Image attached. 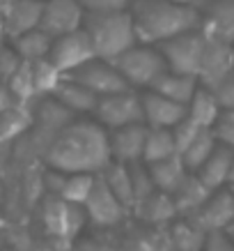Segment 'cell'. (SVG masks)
<instances>
[{
    "instance_id": "6da1fadb",
    "label": "cell",
    "mask_w": 234,
    "mask_h": 251,
    "mask_svg": "<svg viewBox=\"0 0 234 251\" xmlns=\"http://www.w3.org/2000/svg\"><path fill=\"white\" fill-rule=\"evenodd\" d=\"M46 164L62 173H101L110 164L108 131L87 115L74 118L51 141L44 154Z\"/></svg>"
},
{
    "instance_id": "7a4b0ae2",
    "label": "cell",
    "mask_w": 234,
    "mask_h": 251,
    "mask_svg": "<svg viewBox=\"0 0 234 251\" xmlns=\"http://www.w3.org/2000/svg\"><path fill=\"white\" fill-rule=\"evenodd\" d=\"M128 14L133 21L138 42L159 44L166 39L200 28V9L170 0H128Z\"/></svg>"
},
{
    "instance_id": "3957f363",
    "label": "cell",
    "mask_w": 234,
    "mask_h": 251,
    "mask_svg": "<svg viewBox=\"0 0 234 251\" xmlns=\"http://www.w3.org/2000/svg\"><path fill=\"white\" fill-rule=\"evenodd\" d=\"M85 35L90 37L97 58L115 60L128 46L138 42L133 21L128 9H106V12H85L83 25Z\"/></svg>"
},
{
    "instance_id": "277c9868",
    "label": "cell",
    "mask_w": 234,
    "mask_h": 251,
    "mask_svg": "<svg viewBox=\"0 0 234 251\" xmlns=\"http://www.w3.org/2000/svg\"><path fill=\"white\" fill-rule=\"evenodd\" d=\"M113 62L128 83V88H138V90H147L154 83V78L168 69L159 49L154 44H143V42L128 46Z\"/></svg>"
},
{
    "instance_id": "5b68a950",
    "label": "cell",
    "mask_w": 234,
    "mask_h": 251,
    "mask_svg": "<svg viewBox=\"0 0 234 251\" xmlns=\"http://www.w3.org/2000/svg\"><path fill=\"white\" fill-rule=\"evenodd\" d=\"M204 42H207L204 32L200 28H195V30L174 35V37L159 42L154 46L161 51L163 60H166V67L170 72L189 74V76L197 78V67H200V58H202L204 51Z\"/></svg>"
},
{
    "instance_id": "8992f818",
    "label": "cell",
    "mask_w": 234,
    "mask_h": 251,
    "mask_svg": "<svg viewBox=\"0 0 234 251\" xmlns=\"http://www.w3.org/2000/svg\"><path fill=\"white\" fill-rule=\"evenodd\" d=\"M92 115L106 131L145 122L140 92H136L133 88H127V90L113 92V95H104L97 99V108Z\"/></svg>"
},
{
    "instance_id": "52a82bcc",
    "label": "cell",
    "mask_w": 234,
    "mask_h": 251,
    "mask_svg": "<svg viewBox=\"0 0 234 251\" xmlns=\"http://www.w3.org/2000/svg\"><path fill=\"white\" fill-rule=\"evenodd\" d=\"M67 76L78 81L81 85H85V88L90 92H94L97 97L113 95V92H120V90H127L128 88L124 76L120 74V69L115 67V62L104 60V58H92V60L83 62L81 67H76L74 72H69Z\"/></svg>"
},
{
    "instance_id": "ba28073f",
    "label": "cell",
    "mask_w": 234,
    "mask_h": 251,
    "mask_svg": "<svg viewBox=\"0 0 234 251\" xmlns=\"http://www.w3.org/2000/svg\"><path fill=\"white\" fill-rule=\"evenodd\" d=\"M83 212L90 224L99 226V228H110V226H117L124 219V214L128 210L117 201V196L108 189V184L97 173L94 184H92L90 194H87V198L83 203Z\"/></svg>"
},
{
    "instance_id": "9c48e42d",
    "label": "cell",
    "mask_w": 234,
    "mask_h": 251,
    "mask_svg": "<svg viewBox=\"0 0 234 251\" xmlns=\"http://www.w3.org/2000/svg\"><path fill=\"white\" fill-rule=\"evenodd\" d=\"M232 69H234V44L207 37L202 58H200V67H197V83L202 88L213 90Z\"/></svg>"
},
{
    "instance_id": "30bf717a",
    "label": "cell",
    "mask_w": 234,
    "mask_h": 251,
    "mask_svg": "<svg viewBox=\"0 0 234 251\" xmlns=\"http://www.w3.org/2000/svg\"><path fill=\"white\" fill-rule=\"evenodd\" d=\"M92 58H97V55H94L90 37L85 35L83 28L60 35V37H53V44H51V51H48V60L53 62L64 76L69 72H74L76 67H81L83 62L92 60Z\"/></svg>"
},
{
    "instance_id": "8fae6325",
    "label": "cell",
    "mask_w": 234,
    "mask_h": 251,
    "mask_svg": "<svg viewBox=\"0 0 234 251\" xmlns=\"http://www.w3.org/2000/svg\"><path fill=\"white\" fill-rule=\"evenodd\" d=\"M189 219L200 226L204 233H213V230H225L234 221V189H220L212 191L209 198L197 207Z\"/></svg>"
},
{
    "instance_id": "7c38bea8",
    "label": "cell",
    "mask_w": 234,
    "mask_h": 251,
    "mask_svg": "<svg viewBox=\"0 0 234 251\" xmlns=\"http://www.w3.org/2000/svg\"><path fill=\"white\" fill-rule=\"evenodd\" d=\"M83 16L85 7L81 5V0H44L39 28L51 37H60L78 30L83 25Z\"/></svg>"
},
{
    "instance_id": "4fadbf2b",
    "label": "cell",
    "mask_w": 234,
    "mask_h": 251,
    "mask_svg": "<svg viewBox=\"0 0 234 251\" xmlns=\"http://www.w3.org/2000/svg\"><path fill=\"white\" fill-rule=\"evenodd\" d=\"M87 219L83 212V205H74L62 201L60 196L48 198V203L44 207V224L48 233L62 240H69L78 233V228L83 226V221Z\"/></svg>"
},
{
    "instance_id": "5bb4252c",
    "label": "cell",
    "mask_w": 234,
    "mask_h": 251,
    "mask_svg": "<svg viewBox=\"0 0 234 251\" xmlns=\"http://www.w3.org/2000/svg\"><path fill=\"white\" fill-rule=\"evenodd\" d=\"M147 129H149V127H147L145 122H136V125H127V127L108 131L110 159L120 161V164L143 161V148H145Z\"/></svg>"
},
{
    "instance_id": "9a60e30c",
    "label": "cell",
    "mask_w": 234,
    "mask_h": 251,
    "mask_svg": "<svg viewBox=\"0 0 234 251\" xmlns=\"http://www.w3.org/2000/svg\"><path fill=\"white\" fill-rule=\"evenodd\" d=\"M140 101H143V120L151 129H172L177 122L186 118L184 104H177L154 90H145L140 95Z\"/></svg>"
},
{
    "instance_id": "2e32d148",
    "label": "cell",
    "mask_w": 234,
    "mask_h": 251,
    "mask_svg": "<svg viewBox=\"0 0 234 251\" xmlns=\"http://www.w3.org/2000/svg\"><path fill=\"white\" fill-rule=\"evenodd\" d=\"M200 30L207 37L234 44V0H212L200 12Z\"/></svg>"
},
{
    "instance_id": "e0dca14e",
    "label": "cell",
    "mask_w": 234,
    "mask_h": 251,
    "mask_svg": "<svg viewBox=\"0 0 234 251\" xmlns=\"http://www.w3.org/2000/svg\"><path fill=\"white\" fill-rule=\"evenodd\" d=\"M42 7H44V0H9L7 5L2 7L5 35L12 39L25 30L39 28Z\"/></svg>"
},
{
    "instance_id": "ac0fdd59",
    "label": "cell",
    "mask_w": 234,
    "mask_h": 251,
    "mask_svg": "<svg viewBox=\"0 0 234 251\" xmlns=\"http://www.w3.org/2000/svg\"><path fill=\"white\" fill-rule=\"evenodd\" d=\"M53 97L58 99L67 111H71L76 118L94 113L97 99H99L94 92H90L85 85H81L78 81H74V78H69V76H64L60 81V85H58L53 92Z\"/></svg>"
},
{
    "instance_id": "d6986e66",
    "label": "cell",
    "mask_w": 234,
    "mask_h": 251,
    "mask_svg": "<svg viewBox=\"0 0 234 251\" xmlns=\"http://www.w3.org/2000/svg\"><path fill=\"white\" fill-rule=\"evenodd\" d=\"M197 78L195 76H189V74H177V72H161L159 76L154 78V83L147 88V90H154L163 95V97L172 99L177 104H184V106H189V101L193 99L197 90Z\"/></svg>"
},
{
    "instance_id": "ffe728a7",
    "label": "cell",
    "mask_w": 234,
    "mask_h": 251,
    "mask_svg": "<svg viewBox=\"0 0 234 251\" xmlns=\"http://www.w3.org/2000/svg\"><path fill=\"white\" fill-rule=\"evenodd\" d=\"M232 154H234V148L218 143L213 148V152L207 157V161L195 171V175L202 180V184L209 191H216L227 184V173H230Z\"/></svg>"
},
{
    "instance_id": "44dd1931",
    "label": "cell",
    "mask_w": 234,
    "mask_h": 251,
    "mask_svg": "<svg viewBox=\"0 0 234 251\" xmlns=\"http://www.w3.org/2000/svg\"><path fill=\"white\" fill-rule=\"evenodd\" d=\"M133 212H136L138 219L149 224V226H166L177 217V207H174V201L170 194L156 189L145 201H140L133 207Z\"/></svg>"
},
{
    "instance_id": "7402d4cb",
    "label": "cell",
    "mask_w": 234,
    "mask_h": 251,
    "mask_svg": "<svg viewBox=\"0 0 234 251\" xmlns=\"http://www.w3.org/2000/svg\"><path fill=\"white\" fill-rule=\"evenodd\" d=\"M212 191L202 184V180L197 177L195 173H186V177L181 180V184L170 194L174 201V207H177V214L181 217H189L202 205L204 201L209 198Z\"/></svg>"
},
{
    "instance_id": "603a6c76",
    "label": "cell",
    "mask_w": 234,
    "mask_h": 251,
    "mask_svg": "<svg viewBox=\"0 0 234 251\" xmlns=\"http://www.w3.org/2000/svg\"><path fill=\"white\" fill-rule=\"evenodd\" d=\"M147 171L151 175L154 187L159 191H166V194H172L181 184V180L186 177V173H189L179 154L166 157V159H161V161H151V164H147Z\"/></svg>"
},
{
    "instance_id": "cb8c5ba5",
    "label": "cell",
    "mask_w": 234,
    "mask_h": 251,
    "mask_svg": "<svg viewBox=\"0 0 234 251\" xmlns=\"http://www.w3.org/2000/svg\"><path fill=\"white\" fill-rule=\"evenodd\" d=\"M14 42V51L19 53V58L25 62H35L42 60V58H48V51H51V44H53V37L44 32L42 28H32V30H25L21 35L12 37Z\"/></svg>"
},
{
    "instance_id": "d4e9b609",
    "label": "cell",
    "mask_w": 234,
    "mask_h": 251,
    "mask_svg": "<svg viewBox=\"0 0 234 251\" xmlns=\"http://www.w3.org/2000/svg\"><path fill=\"white\" fill-rule=\"evenodd\" d=\"M218 113H220V104H218V99H216V95L209 88L197 85L195 95H193V99H191L189 106H186V115L195 125H200L202 129H212V125L216 122Z\"/></svg>"
},
{
    "instance_id": "484cf974",
    "label": "cell",
    "mask_w": 234,
    "mask_h": 251,
    "mask_svg": "<svg viewBox=\"0 0 234 251\" xmlns=\"http://www.w3.org/2000/svg\"><path fill=\"white\" fill-rule=\"evenodd\" d=\"M99 175H101V180L108 184V189L117 196V201L131 212V210H133V187H131V171H128V164L110 161Z\"/></svg>"
},
{
    "instance_id": "4316f807",
    "label": "cell",
    "mask_w": 234,
    "mask_h": 251,
    "mask_svg": "<svg viewBox=\"0 0 234 251\" xmlns=\"http://www.w3.org/2000/svg\"><path fill=\"white\" fill-rule=\"evenodd\" d=\"M168 240L174 251H202L207 233L200 226H195L189 217H181L168 228Z\"/></svg>"
},
{
    "instance_id": "83f0119b",
    "label": "cell",
    "mask_w": 234,
    "mask_h": 251,
    "mask_svg": "<svg viewBox=\"0 0 234 251\" xmlns=\"http://www.w3.org/2000/svg\"><path fill=\"white\" fill-rule=\"evenodd\" d=\"M30 72H32V90H35V97H48V95H53L55 88L64 78V74L48 58L30 62Z\"/></svg>"
},
{
    "instance_id": "f1b7e54d",
    "label": "cell",
    "mask_w": 234,
    "mask_h": 251,
    "mask_svg": "<svg viewBox=\"0 0 234 251\" xmlns=\"http://www.w3.org/2000/svg\"><path fill=\"white\" fill-rule=\"evenodd\" d=\"M216 145H218V141H216V136L212 134V129L200 131V134L186 145V150L179 154L181 161H184V166H186V171H189V173H195L197 168L207 161V157L213 152Z\"/></svg>"
},
{
    "instance_id": "f546056e",
    "label": "cell",
    "mask_w": 234,
    "mask_h": 251,
    "mask_svg": "<svg viewBox=\"0 0 234 251\" xmlns=\"http://www.w3.org/2000/svg\"><path fill=\"white\" fill-rule=\"evenodd\" d=\"M177 154L174 148V138L170 129H147L145 136V148H143V164H151V161H161L166 157Z\"/></svg>"
},
{
    "instance_id": "4dcf8cb0",
    "label": "cell",
    "mask_w": 234,
    "mask_h": 251,
    "mask_svg": "<svg viewBox=\"0 0 234 251\" xmlns=\"http://www.w3.org/2000/svg\"><path fill=\"white\" fill-rule=\"evenodd\" d=\"M94 173H67L64 175V182H62L58 196L67 203L74 205H83L87 194H90L92 184H94Z\"/></svg>"
},
{
    "instance_id": "1f68e13d",
    "label": "cell",
    "mask_w": 234,
    "mask_h": 251,
    "mask_svg": "<svg viewBox=\"0 0 234 251\" xmlns=\"http://www.w3.org/2000/svg\"><path fill=\"white\" fill-rule=\"evenodd\" d=\"M128 171H131V187H133V207L145 201V198L154 194L156 187L151 182V175L147 171V164L143 161H136V164H128Z\"/></svg>"
},
{
    "instance_id": "d6a6232c",
    "label": "cell",
    "mask_w": 234,
    "mask_h": 251,
    "mask_svg": "<svg viewBox=\"0 0 234 251\" xmlns=\"http://www.w3.org/2000/svg\"><path fill=\"white\" fill-rule=\"evenodd\" d=\"M212 134L218 143L234 148V108H220L218 118L212 125Z\"/></svg>"
},
{
    "instance_id": "836d02e7",
    "label": "cell",
    "mask_w": 234,
    "mask_h": 251,
    "mask_svg": "<svg viewBox=\"0 0 234 251\" xmlns=\"http://www.w3.org/2000/svg\"><path fill=\"white\" fill-rule=\"evenodd\" d=\"M172 138H174V148H177V154H181L184 150H186V145L193 141V138L202 131V127L200 125H195V122L191 120L189 115L184 118V120H179L177 125H174L172 129Z\"/></svg>"
},
{
    "instance_id": "e575fe53",
    "label": "cell",
    "mask_w": 234,
    "mask_h": 251,
    "mask_svg": "<svg viewBox=\"0 0 234 251\" xmlns=\"http://www.w3.org/2000/svg\"><path fill=\"white\" fill-rule=\"evenodd\" d=\"M170 240H168V233H147V235H140L136 242L131 244V251H170Z\"/></svg>"
},
{
    "instance_id": "d590c367",
    "label": "cell",
    "mask_w": 234,
    "mask_h": 251,
    "mask_svg": "<svg viewBox=\"0 0 234 251\" xmlns=\"http://www.w3.org/2000/svg\"><path fill=\"white\" fill-rule=\"evenodd\" d=\"M21 62L23 60L14 51V46H0V81H9L21 67Z\"/></svg>"
},
{
    "instance_id": "8d00e7d4",
    "label": "cell",
    "mask_w": 234,
    "mask_h": 251,
    "mask_svg": "<svg viewBox=\"0 0 234 251\" xmlns=\"http://www.w3.org/2000/svg\"><path fill=\"white\" fill-rule=\"evenodd\" d=\"M213 95L218 99L220 108H234V69L213 88Z\"/></svg>"
},
{
    "instance_id": "74e56055",
    "label": "cell",
    "mask_w": 234,
    "mask_h": 251,
    "mask_svg": "<svg viewBox=\"0 0 234 251\" xmlns=\"http://www.w3.org/2000/svg\"><path fill=\"white\" fill-rule=\"evenodd\" d=\"M202 251H234V240L225 230H213V233H207Z\"/></svg>"
},
{
    "instance_id": "f35d334b",
    "label": "cell",
    "mask_w": 234,
    "mask_h": 251,
    "mask_svg": "<svg viewBox=\"0 0 234 251\" xmlns=\"http://www.w3.org/2000/svg\"><path fill=\"white\" fill-rule=\"evenodd\" d=\"M85 12H106V9H124L128 0H81Z\"/></svg>"
},
{
    "instance_id": "ab89813d",
    "label": "cell",
    "mask_w": 234,
    "mask_h": 251,
    "mask_svg": "<svg viewBox=\"0 0 234 251\" xmlns=\"http://www.w3.org/2000/svg\"><path fill=\"white\" fill-rule=\"evenodd\" d=\"M14 106H19L14 92L9 90L7 81H0V113H2V111H9V108H14Z\"/></svg>"
},
{
    "instance_id": "60d3db41",
    "label": "cell",
    "mask_w": 234,
    "mask_h": 251,
    "mask_svg": "<svg viewBox=\"0 0 234 251\" xmlns=\"http://www.w3.org/2000/svg\"><path fill=\"white\" fill-rule=\"evenodd\" d=\"M227 187L234 189V154H232V164H230V173H227Z\"/></svg>"
},
{
    "instance_id": "b9f144b4",
    "label": "cell",
    "mask_w": 234,
    "mask_h": 251,
    "mask_svg": "<svg viewBox=\"0 0 234 251\" xmlns=\"http://www.w3.org/2000/svg\"><path fill=\"white\" fill-rule=\"evenodd\" d=\"M2 37H5V23H2V9H0V46H2Z\"/></svg>"
},
{
    "instance_id": "7bdbcfd3",
    "label": "cell",
    "mask_w": 234,
    "mask_h": 251,
    "mask_svg": "<svg viewBox=\"0 0 234 251\" xmlns=\"http://www.w3.org/2000/svg\"><path fill=\"white\" fill-rule=\"evenodd\" d=\"M170 2H179V5H195L200 0H170Z\"/></svg>"
},
{
    "instance_id": "ee69618b",
    "label": "cell",
    "mask_w": 234,
    "mask_h": 251,
    "mask_svg": "<svg viewBox=\"0 0 234 251\" xmlns=\"http://www.w3.org/2000/svg\"><path fill=\"white\" fill-rule=\"evenodd\" d=\"M225 233H227V235H230V237H232V240H234V221H232V224H230V226H227V228H225Z\"/></svg>"
},
{
    "instance_id": "f6af8a7d",
    "label": "cell",
    "mask_w": 234,
    "mask_h": 251,
    "mask_svg": "<svg viewBox=\"0 0 234 251\" xmlns=\"http://www.w3.org/2000/svg\"><path fill=\"white\" fill-rule=\"evenodd\" d=\"M7 2H9V0H0V9L5 7V5H7Z\"/></svg>"
},
{
    "instance_id": "bcb514c9",
    "label": "cell",
    "mask_w": 234,
    "mask_h": 251,
    "mask_svg": "<svg viewBox=\"0 0 234 251\" xmlns=\"http://www.w3.org/2000/svg\"><path fill=\"white\" fill-rule=\"evenodd\" d=\"M0 198H2V184H0Z\"/></svg>"
},
{
    "instance_id": "7dc6e473",
    "label": "cell",
    "mask_w": 234,
    "mask_h": 251,
    "mask_svg": "<svg viewBox=\"0 0 234 251\" xmlns=\"http://www.w3.org/2000/svg\"><path fill=\"white\" fill-rule=\"evenodd\" d=\"M5 251H16V249H5Z\"/></svg>"
},
{
    "instance_id": "c3c4849f",
    "label": "cell",
    "mask_w": 234,
    "mask_h": 251,
    "mask_svg": "<svg viewBox=\"0 0 234 251\" xmlns=\"http://www.w3.org/2000/svg\"><path fill=\"white\" fill-rule=\"evenodd\" d=\"M170 251H174V249H170Z\"/></svg>"
}]
</instances>
